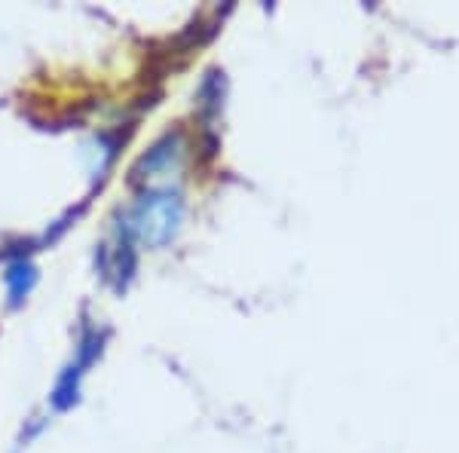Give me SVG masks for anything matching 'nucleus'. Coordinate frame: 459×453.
Returning <instances> with one entry per match:
<instances>
[{"mask_svg": "<svg viewBox=\"0 0 459 453\" xmlns=\"http://www.w3.org/2000/svg\"><path fill=\"white\" fill-rule=\"evenodd\" d=\"M184 212H187V203H184L181 190L151 187L135 199L126 230L138 242L160 248V245H169L178 236V230L184 224Z\"/></svg>", "mask_w": 459, "mask_h": 453, "instance_id": "1", "label": "nucleus"}, {"mask_svg": "<svg viewBox=\"0 0 459 453\" xmlns=\"http://www.w3.org/2000/svg\"><path fill=\"white\" fill-rule=\"evenodd\" d=\"M4 279H6V292H10V303L19 307V303L31 294V288L37 285V266L31 261H25V257H19V261H13L6 266Z\"/></svg>", "mask_w": 459, "mask_h": 453, "instance_id": "3", "label": "nucleus"}, {"mask_svg": "<svg viewBox=\"0 0 459 453\" xmlns=\"http://www.w3.org/2000/svg\"><path fill=\"white\" fill-rule=\"evenodd\" d=\"M181 169H184V135L181 132H166V135L138 160L135 178L138 181H166V178L181 175Z\"/></svg>", "mask_w": 459, "mask_h": 453, "instance_id": "2", "label": "nucleus"}]
</instances>
